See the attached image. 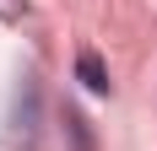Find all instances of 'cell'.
<instances>
[{
    "mask_svg": "<svg viewBox=\"0 0 157 151\" xmlns=\"http://www.w3.org/2000/svg\"><path fill=\"white\" fill-rule=\"evenodd\" d=\"M76 76L87 81V92H109V70H103V60H98L92 49H87V54L76 60Z\"/></svg>",
    "mask_w": 157,
    "mask_h": 151,
    "instance_id": "obj_2",
    "label": "cell"
},
{
    "mask_svg": "<svg viewBox=\"0 0 157 151\" xmlns=\"http://www.w3.org/2000/svg\"><path fill=\"white\" fill-rule=\"evenodd\" d=\"M6 146L11 151H38V87L33 81H22V92H16L11 124H6Z\"/></svg>",
    "mask_w": 157,
    "mask_h": 151,
    "instance_id": "obj_1",
    "label": "cell"
},
{
    "mask_svg": "<svg viewBox=\"0 0 157 151\" xmlns=\"http://www.w3.org/2000/svg\"><path fill=\"white\" fill-rule=\"evenodd\" d=\"M27 16V0H0V22H22Z\"/></svg>",
    "mask_w": 157,
    "mask_h": 151,
    "instance_id": "obj_3",
    "label": "cell"
}]
</instances>
